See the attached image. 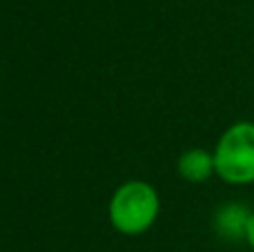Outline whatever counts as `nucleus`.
I'll return each instance as SVG.
<instances>
[{"instance_id": "1", "label": "nucleus", "mask_w": 254, "mask_h": 252, "mask_svg": "<svg viewBox=\"0 0 254 252\" xmlns=\"http://www.w3.org/2000/svg\"><path fill=\"white\" fill-rule=\"evenodd\" d=\"M216 174L230 186L254 183V123L239 121L230 125L214 150Z\"/></svg>"}, {"instance_id": "2", "label": "nucleus", "mask_w": 254, "mask_h": 252, "mask_svg": "<svg viewBox=\"0 0 254 252\" xmlns=\"http://www.w3.org/2000/svg\"><path fill=\"white\" fill-rule=\"evenodd\" d=\"M158 214V196L152 186L129 181L119 188L110 203L112 223L123 235H140L154 223Z\"/></svg>"}, {"instance_id": "3", "label": "nucleus", "mask_w": 254, "mask_h": 252, "mask_svg": "<svg viewBox=\"0 0 254 252\" xmlns=\"http://www.w3.org/2000/svg\"><path fill=\"white\" fill-rule=\"evenodd\" d=\"M252 212L241 203H228L216 212L214 217V226L223 239L228 241H241L246 239V228L250 221Z\"/></svg>"}, {"instance_id": "4", "label": "nucleus", "mask_w": 254, "mask_h": 252, "mask_svg": "<svg viewBox=\"0 0 254 252\" xmlns=\"http://www.w3.org/2000/svg\"><path fill=\"white\" fill-rule=\"evenodd\" d=\"M179 172L185 181L203 183L216 172L214 154L205 150H188L179 159Z\"/></svg>"}, {"instance_id": "5", "label": "nucleus", "mask_w": 254, "mask_h": 252, "mask_svg": "<svg viewBox=\"0 0 254 252\" xmlns=\"http://www.w3.org/2000/svg\"><path fill=\"white\" fill-rule=\"evenodd\" d=\"M246 241H248V246L254 250V212H252L250 221H248V228H246Z\"/></svg>"}]
</instances>
